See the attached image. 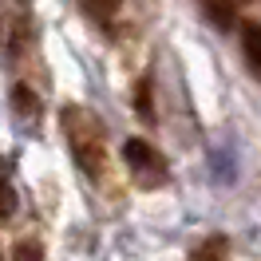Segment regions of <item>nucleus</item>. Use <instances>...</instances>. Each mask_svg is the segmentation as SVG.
Instances as JSON below:
<instances>
[{
    "mask_svg": "<svg viewBox=\"0 0 261 261\" xmlns=\"http://www.w3.org/2000/svg\"><path fill=\"white\" fill-rule=\"evenodd\" d=\"M64 127H67V147L75 154L80 170L87 178H99L103 174V130H99V123L83 111H67Z\"/></svg>",
    "mask_w": 261,
    "mask_h": 261,
    "instance_id": "obj_1",
    "label": "nucleus"
},
{
    "mask_svg": "<svg viewBox=\"0 0 261 261\" xmlns=\"http://www.w3.org/2000/svg\"><path fill=\"white\" fill-rule=\"evenodd\" d=\"M123 159H127V166L135 170V178L143 186H163L166 182V159L150 147L147 139H127L123 143Z\"/></svg>",
    "mask_w": 261,
    "mask_h": 261,
    "instance_id": "obj_2",
    "label": "nucleus"
},
{
    "mask_svg": "<svg viewBox=\"0 0 261 261\" xmlns=\"http://www.w3.org/2000/svg\"><path fill=\"white\" fill-rule=\"evenodd\" d=\"M12 111H16L20 123H36V119H40V95H36L28 83H16V87H12Z\"/></svg>",
    "mask_w": 261,
    "mask_h": 261,
    "instance_id": "obj_3",
    "label": "nucleus"
},
{
    "mask_svg": "<svg viewBox=\"0 0 261 261\" xmlns=\"http://www.w3.org/2000/svg\"><path fill=\"white\" fill-rule=\"evenodd\" d=\"M80 8L87 12V20H95L99 28H107V32H111V20L119 16L123 0H80Z\"/></svg>",
    "mask_w": 261,
    "mask_h": 261,
    "instance_id": "obj_4",
    "label": "nucleus"
},
{
    "mask_svg": "<svg viewBox=\"0 0 261 261\" xmlns=\"http://www.w3.org/2000/svg\"><path fill=\"white\" fill-rule=\"evenodd\" d=\"M242 56H245V64L253 67V71H261V24L257 20L242 24Z\"/></svg>",
    "mask_w": 261,
    "mask_h": 261,
    "instance_id": "obj_5",
    "label": "nucleus"
},
{
    "mask_svg": "<svg viewBox=\"0 0 261 261\" xmlns=\"http://www.w3.org/2000/svg\"><path fill=\"white\" fill-rule=\"evenodd\" d=\"M135 111L143 115V119H154V107H150V80H139V87H135Z\"/></svg>",
    "mask_w": 261,
    "mask_h": 261,
    "instance_id": "obj_6",
    "label": "nucleus"
},
{
    "mask_svg": "<svg viewBox=\"0 0 261 261\" xmlns=\"http://www.w3.org/2000/svg\"><path fill=\"white\" fill-rule=\"evenodd\" d=\"M206 12H210V20H214V24H222V28H229V24H233L229 8H226V4H218V0H210V4H206Z\"/></svg>",
    "mask_w": 261,
    "mask_h": 261,
    "instance_id": "obj_7",
    "label": "nucleus"
},
{
    "mask_svg": "<svg viewBox=\"0 0 261 261\" xmlns=\"http://www.w3.org/2000/svg\"><path fill=\"white\" fill-rule=\"evenodd\" d=\"M12 210H16V186L4 174V218H12Z\"/></svg>",
    "mask_w": 261,
    "mask_h": 261,
    "instance_id": "obj_8",
    "label": "nucleus"
},
{
    "mask_svg": "<svg viewBox=\"0 0 261 261\" xmlns=\"http://www.w3.org/2000/svg\"><path fill=\"white\" fill-rule=\"evenodd\" d=\"M210 253H226V242L214 238V242H206V245H198V249H194V257H210Z\"/></svg>",
    "mask_w": 261,
    "mask_h": 261,
    "instance_id": "obj_9",
    "label": "nucleus"
},
{
    "mask_svg": "<svg viewBox=\"0 0 261 261\" xmlns=\"http://www.w3.org/2000/svg\"><path fill=\"white\" fill-rule=\"evenodd\" d=\"M16 257H40V249H36V245H20Z\"/></svg>",
    "mask_w": 261,
    "mask_h": 261,
    "instance_id": "obj_10",
    "label": "nucleus"
}]
</instances>
